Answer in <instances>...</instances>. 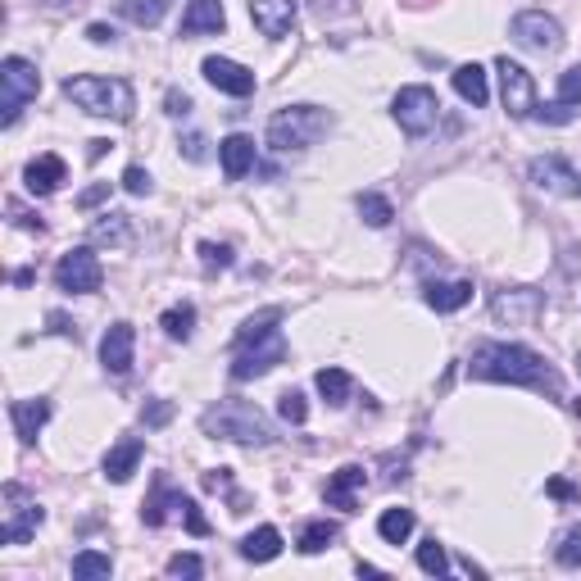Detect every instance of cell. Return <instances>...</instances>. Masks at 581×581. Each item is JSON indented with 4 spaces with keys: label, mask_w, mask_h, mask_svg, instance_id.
I'll list each match as a JSON object with an SVG mask.
<instances>
[{
    "label": "cell",
    "mask_w": 581,
    "mask_h": 581,
    "mask_svg": "<svg viewBox=\"0 0 581 581\" xmlns=\"http://www.w3.org/2000/svg\"><path fill=\"white\" fill-rule=\"evenodd\" d=\"M468 377H482V382H509V386H536V391H550L554 400H563L559 373H554L536 350H527V345L482 341L473 350V359H468Z\"/></svg>",
    "instance_id": "cell-1"
},
{
    "label": "cell",
    "mask_w": 581,
    "mask_h": 581,
    "mask_svg": "<svg viewBox=\"0 0 581 581\" xmlns=\"http://www.w3.org/2000/svg\"><path fill=\"white\" fill-rule=\"evenodd\" d=\"M282 314L264 309V314L246 318V327L237 332V355H232V377L237 382H255V377L273 373L286 359V336H282Z\"/></svg>",
    "instance_id": "cell-2"
},
{
    "label": "cell",
    "mask_w": 581,
    "mask_h": 581,
    "mask_svg": "<svg viewBox=\"0 0 581 581\" xmlns=\"http://www.w3.org/2000/svg\"><path fill=\"white\" fill-rule=\"evenodd\" d=\"M64 96L78 109L96 114V119H114V123H128L132 109H137L128 78H91V73H78V78L64 82Z\"/></svg>",
    "instance_id": "cell-3"
},
{
    "label": "cell",
    "mask_w": 581,
    "mask_h": 581,
    "mask_svg": "<svg viewBox=\"0 0 581 581\" xmlns=\"http://www.w3.org/2000/svg\"><path fill=\"white\" fill-rule=\"evenodd\" d=\"M332 132V114L318 105H291V109H277L273 119H268V146L277 155H300L309 150L318 137Z\"/></svg>",
    "instance_id": "cell-4"
},
{
    "label": "cell",
    "mask_w": 581,
    "mask_h": 581,
    "mask_svg": "<svg viewBox=\"0 0 581 581\" xmlns=\"http://www.w3.org/2000/svg\"><path fill=\"white\" fill-rule=\"evenodd\" d=\"M200 427H205V436H214V441L273 445V427H268V418L246 400H223V404H214V409H205Z\"/></svg>",
    "instance_id": "cell-5"
},
{
    "label": "cell",
    "mask_w": 581,
    "mask_h": 581,
    "mask_svg": "<svg viewBox=\"0 0 581 581\" xmlns=\"http://www.w3.org/2000/svg\"><path fill=\"white\" fill-rule=\"evenodd\" d=\"M41 91V73L37 64H28L23 55H10V60L0 64V123L5 128H14L23 114V105L28 100H37Z\"/></svg>",
    "instance_id": "cell-6"
},
{
    "label": "cell",
    "mask_w": 581,
    "mask_h": 581,
    "mask_svg": "<svg viewBox=\"0 0 581 581\" xmlns=\"http://www.w3.org/2000/svg\"><path fill=\"white\" fill-rule=\"evenodd\" d=\"M391 114H395V123H400V132L427 137V132L436 128V119H441V100H436L432 87H400L391 100Z\"/></svg>",
    "instance_id": "cell-7"
},
{
    "label": "cell",
    "mask_w": 581,
    "mask_h": 581,
    "mask_svg": "<svg viewBox=\"0 0 581 581\" xmlns=\"http://www.w3.org/2000/svg\"><path fill=\"white\" fill-rule=\"evenodd\" d=\"M100 282H105V268H100V259L91 255L87 246L69 250V255L55 264V286L69 291V296H91V291H100Z\"/></svg>",
    "instance_id": "cell-8"
},
{
    "label": "cell",
    "mask_w": 581,
    "mask_h": 581,
    "mask_svg": "<svg viewBox=\"0 0 581 581\" xmlns=\"http://www.w3.org/2000/svg\"><path fill=\"white\" fill-rule=\"evenodd\" d=\"M5 504H10V509H5V527H0V541H5V545H23V541H28V536L41 527L46 509H41L37 500H28V491H23L19 482L5 486Z\"/></svg>",
    "instance_id": "cell-9"
},
{
    "label": "cell",
    "mask_w": 581,
    "mask_h": 581,
    "mask_svg": "<svg viewBox=\"0 0 581 581\" xmlns=\"http://www.w3.org/2000/svg\"><path fill=\"white\" fill-rule=\"evenodd\" d=\"M495 73H500V100H504V109H509L513 119H532V109H536V82H532V73L522 69V64H513L509 55H504V60H495Z\"/></svg>",
    "instance_id": "cell-10"
},
{
    "label": "cell",
    "mask_w": 581,
    "mask_h": 581,
    "mask_svg": "<svg viewBox=\"0 0 581 581\" xmlns=\"http://www.w3.org/2000/svg\"><path fill=\"white\" fill-rule=\"evenodd\" d=\"M509 32L522 50H536V55H554V50L563 46V28L541 10H522Z\"/></svg>",
    "instance_id": "cell-11"
},
{
    "label": "cell",
    "mask_w": 581,
    "mask_h": 581,
    "mask_svg": "<svg viewBox=\"0 0 581 581\" xmlns=\"http://www.w3.org/2000/svg\"><path fill=\"white\" fill-rule=\"evenodd\" d=\"M527 178H532V187L550 191V196H581V173L563 155L532 159V164H527Z\"/></svg>",
    "instance_id": "cell-12"
},
{
    "label": "cell",
    "mask_w": 581,
    "mask_h": 581,
    "mask_svg": "<svg viewBox=\"0 0 581 581\" xmlns=\"http://www.w3.org/2000/svg\"><path fill=\"white\" fill-rule=\"evenodd\" d=\"M132 355H137V332H132V323H114L100 336V364H105V373L128 377Z\"/></svg>",
    "instance_id": "cell-13"
},
{
    "label": "cell",
    "mask_w": 581,
    "mask_h": 581,
    "mask_svg": "<svg viewBox=\"0 0 581 581\" xmlns=\"http://www.w3.org/2000/svg\"><path fill=\"white\" fill-rule=\"evenodd\" d=\"M205 82L214 91H223V96H250L255 91V73L246 69V64H237V60H218V55H209L205 60Z\"/></svg>",
    "instance_id": "cell-14"
},
{
    "label": "cell",
    "mask_w": 581,
    "mask_h": 581,
    "mask_svg": "<svg viewBox=\"0 0 581 581\" xmlns=\"http://www.w3.org/2000/svg\"><path fill=\"white\" fill-rule=\"evenodd\" d=\"M250 19L264 37H286L296 28V0H250Z\"/></svg>",
    "instance_id": "cell-15"
},
{
    "label": "cell",
    "mask_w": 581,
    "mask_h": 581,
    "mask_svg": "<svg viewBox=\"0 0 581 581\" xmlns=\"http://www.w3.org/2000/svg\"><path fill=\"white\" fill-rule=\"evenodd\" d=\"M364 482H368V473L359 468V463L336 468L332 482H327V504H332V509H341V513H355V495H359V486H364Z\"/></svg>",
    "instance_id": "cell-16"
},
{
    "label": "cell",
    "mask_w": 581,
    "mask_h": 581,
    "mask_svg": "<svg viewBox=\"0 0 581 581\" xmlns=\"http://www.w3.org/2000/svg\"><path fill=\"white\" fill-rule=\"evenodd\" d=\"M64 173H69V168H64L60 155H37L28 168H23V182H28L32 196H50V191H60Z\"/></svg>",
    "instance_id": "cell-17"
},
{
    "label": "cell",
    "mask_w": 581,
    "mask_h": 581,
    "mask_svg": "<svg viewBox=\"0 0 581 581\" xmlns=\"http://www.w3.org/2000/svg\"><path fill=\"white\" fill-rule=\"evenodd\" d=\"M227 14L223 0H191L187 14H182V37H205V32H223Z\"/></svg>",
    "instance_id": "cell-18"
},
{
    "label": "cell",
    "mask_w": 581,
    "mask_h": 581,
    "mask_svg": "<svg viewBox=\"0 0 581 581\" xmlns=\"http://www.w3.org/2000/svg\"><path fill=\"white\" fill-rule=\"evenodd\" d=\"M218 159H223L227 182H241L250 168H255V141H250L246 132H237V137H227L223 146H218Z\"/></svg>",
    "instance_id": "cell-19"
},
{
    "label": "cell",
    "mask_w": 581,
    "mask_h": 581,
    "mask_svg": "<svg viewBox=\"0 0 581 581\" xmlns=\"http://www.w3.org/2000/svg\"><path fill=\"white\" fill-rule=\"evenodd\" d=\"M10 418H14V432H19V441L23 445H32L37 441V432L46 427V418H50V400H14L10 404Z\"/></svg>",
    "instance_id": "cell-20"
},
{
    "label": "cell",
    "mask_w": 581,
    "mask_h": 581,
    "mask_svg": "<svg viewBox=\"0 0 581 581\" xmlns=\"http://www.w3.org/2000/svg\"><path fill=\"white\" fill-rule=\"evenodd\" d=\"M423 300H427V309H436V314H454V309H463L468 300H473V282H427Z\"/></svg>",
    "instance_id": "cell-21"
},
{
    "label": "cell",
    "mask_w": 581,
    "mask_h": 581,
    "mask_svg": "<svg viewBox=\"0 0 581 581\" xmlns=\"http://www.w3.org/2000/svg\"><path fill=\"white\" fill-rule=\"evenodd\" d=\"M454 91H459L473 109H482L486 100H491V82H486L482 64H459V69H454Z\"/></svg>",
    "instance_id": "cell-22"
},
{
    "label": "cell",
    "mask_w": 581,
    "mask_h": 581,
    "mask_svg": "<svg viewBox=\"0 0 581 581\" xmlns=\"http://www.w3.org/2000/svg\"><path fill=\"white\" fill-rule=\"evenodd\" d=\"M137 463H141V441H137V436H128V441H119L114 450L105 454V477H109V482H128V477L137 473Z\"/></svg>",
    "instance_id": "cell-23"
},
{
    "label": "cell",
    "mask_w": 581,
    "mask_h": 581,
    "mask_svg": "<svg viewBox=\"0 0 581 581\" xmlns=\"http://www.w3.org/2000/svg\"><path fill=\"white\" fill-rule=\"evenodd\" d=\"M277 554H282V532L277 527H259V532H250L241 541V559L250 563H273Z\"/></svg>",
    "instance_id": "cell-24"
},
{
    "label": "cell",
    "mask_w": 581,
    "mask_h": 581,
    "mask_svg": "<svg viewBox=\"0 0 581 581\" xmlns=\"http://www.w3.org/2000/svg\"><path fill=\"white\" fill-rule=\"evenodd\" d=\"M541 309L536 291H509V296H495V318H509V323H532V314Z\"/></svg>",
    "instance_id": "cell-25"
},
{
    "label": "cell",
    "mask_w": 581,
    "mask_h": 581,
    "mask_svg": "<svg viewBox=\"0 0 581 581\" xmlns=\"http://www.w3.org/2000/svg\"><path fill=\"white\" fill-rule=\"evenodd\" d=\"M182 500L187 495L182 491H168V486H155V495L146 500V509H141V518H146V527H164L168 513H178L182 518Z\"/></svg>",
    "instance_id": "cell-26"
},
{
    "label": "cell",
    "mask_w": 581,
    "mask_h": 581,
    "mask_svg": "<svg viewBox=\"0 0 581 581\" xmlns=\"http://www.w3.org/2000/svg\"><path fill=\"white\" fill-rule=\"evenodd\" d=\"M377 536H382L386 545H404L414 536V509H386L382 518H377Z\"/></svg>",
    "instance_id": "cell-27"
},
{
    "label": "cell",
    "mask_w": 581,
    "mask_h": 581,
    "mask_svg": "<svg viewBox=\"0 0 581 581\" xmlns=\"http://www.w3.org/2000/svg\"><path fill=\"white\" fill-rule=\"evenodd\" d=\"M314 386H318V395H323L327 404H345V400H350V373H345V368H318Z\"/></svg>",
    "instance_id": "cell-28"
},
{
    "label": "cell",
    "mask_w": 581,
    "mask_h": 581,
    "mask_svg": "<svg viewBox=\"0 0 581 581\" xmlns=\"http://www.w3.org/2000/svg\"><path fill=\"white\" fill-rule=\"evenodd\" d=\"M336 536H341V527H336V522H327V518L323 522H309L305 532H300V554H323Z\"/></svg>",
    "instance_id": "cell-29"
},
{
    "label": "cell",
    "mask_w": 581,
    "mask_h": 581,
    "mask_svg": "<svg viewBox=\"0 0 581 581\" xmlns=\"http://www.w3.org/2000/svg\"><path fill=\"white\" fill-rule=\"evenodd\" d=\"M114 572V559L100 550H82L78 559H73V577L78 581H96V577H109Z\"/></svg>",
    "instance_id": "cell-30"
},
{
    "label": "cell",
    "mask_w": 581,
    "mask_h": 581,
    "mask_svg": "<svg viewBox=\"0 0 581 581\" xmlns=\"http://www.w3.org/2000/svg\"><path fill=\"white\" fill-rule=\"evenodd\" d=\"M91 241L123 246V241H128V214H100L96 223H91Z\"/></svg>",
    "instance_id": "cell-31"
},
{
    "label": "cell",
    "mask_w": 581,
    "mask_h": 581,
    "mask_svg": "<svg viewBox=\"0 0 581 581\" xmlns=\"http://www.w3.org/2000/svg\"><path fill=\"white\" fill-rule=\"evenodd\" d=\"M159 327H164L173 341H187V336L196 332V309H191V305H173L164 318H159Z\"/></svg>",
    "instance_id": "cell-32"
},
{
    "label": "cell",
    "mask_w": 581,
    "mask_h": 581,
    "mask_svg": "<svg viewBox=\"0 0 581 581\" xmlns=\"http://www.w3.org/2000/svg\"><path fill=\"white\" fill-rule=\"evenodd\" d=\"M359 214H364L368 227H386L395 218V209H391V200H386V196H377V191H364V196H359Z\"/></svg>",
    "instance_id": "cell-33"
},
{
    "label": "cell",
    "mask_w": 581,
    "mask_h": 581,
    "mask_svg": "<svg viewBox=\"0 0 581 581\" xmlns=\"http://www.w3.org/2000/svg\"><path fill=\"white\" fill-rule=\"evenodd\" d=\"M164 14H168V0H128V19L137 28H155Z\"/></svg>",
    "instance_id": "cell-34"
},
{
    "label": "cell",
    "mask_w": 581,
    "mask_h": 581,
    "mask_svg": "<svg viewBox=\"0 0 581 581\" xmlns=\"http://www.w3.org/2000/svg\"><path fill=\"white\" fill-rule=\"evenodd\" d=\"M418 568H423L427 577H441V572H450V559H445V545L436 541V536H432V541H423V545H418Z\"/></svg>",
    "instance_id": "cell-35"
},
{
    "label": "cell",
    "mask_w": 581,
    "mask_h": 581,
    "mask_svg": "<svg viewBox=\"0 0 581 581\" xmlns=\"http://www.w3.org/2000/svg\"><path fill=\"white\" fill-rule=\"evenodd\" d=\"M554 554H559L563 568H581V522L563 532V541H559V550H554Z\"/></svg>",
    "instance_id": "cell-36"
},
{
    "label": "cell",
    "mask_w": 581,
    "mask_h": 581,
    "mask_svg": "<svg viewBox=\"0 0 581 581\" xmlns=\"http://www.w3.org/2000/svg\"><path fill=\"white\" fill-rule=\"evenodd\" d=\"M532 119H536V123H554V128H563V123L577 119V105H563V100H559V105H536V109H532Z\"/></svg>",
    "instance_id": "cell-37"
},
{
    "label": "cell",
    "mask_w": 581,
    "mask_h": 581,
    "mask_svg": "<svg viewBox=\"0 0 581 581\" xmlns=\"http://www.w3.org/2000/svg\"><path fill=\"white\" fill-rule=\"evenodd\" d=\"M277 414H282L286 418V423H305V418H309V404H305V395H300V391H286L282 395V400H277Z\"/></svg>",
    "instance_id": "cell-38"
},
{
    "label": "cell",
    "mask_w": 581,
    "mask_h": 581,
    "mask_svg": "<svg viewBox=\"0 0 581 581\" xmlns=\"http://www.w3.org/2000/svg\"><path fill=\"white\" fill-rule=\"evenodd\" d=\"M559 100L563 105H581V64L559 73Z\"/></svg>",
    "instance_id": "cell-39"
},
{
    "label": "cell",
    "mask_w": 581,
    "mask_h": 581,
    "mask_svg": "<svg viewBox=\"0 0 581 581\" xmlns=\"http://www.w3.org/2000/svg\"><path fill=\"white\" fill-rule=\"evenodd\" d=\"M200 572H205V563L196 554H173L168 559V577H200Z\"/></svg>",
    "instance_id": "cell-40"
},
{
    "label": "cell",
    "mask_w": 581,
    "mask_h": 581,
    "mask_svg": "<svg viewBox=\"0 0 581 581\" xmlns=\"http://www.w3.org/2000/svg\"><path fill=\"white\" fill-rule=\"evenodd\" d=\"M182 522H187V532H191V536H209V522L200 518V504L191 500V495L182 500Z\"/></svg>",
    "instance_id": "cell-41"
},
{
    "label": "cell",
    "mask_w": 581,
    "mask_h": 581,
    "mask_svg": "<svg viewBox=\"0 0 581 581\" xmlns=\"http://www.w3.org/2000/svg\"><path fill=\"white\" fill-rule=\"evenodd\" d=\"M123 187H128L132 196H150V191H155V182H150V173H146V168H137V164H132L128 173H123Z\"/></svg>",
    "instance_id": "cell-42"
},
{
    "label": "cell",
    "mask_w": 581,
    "mask_h": 581,
    "mask_svg": "<svg viewBox=\"0 0 581 581\" xmlns=\"http://www.w3.org/2000/svg\"><path fill=\"white\" fill-rule=\"evenodd\" d=\"M200 259H205V268H227L232 264V246H214V241H205V246H200Z\"/></svg>",
    "instance_id": "cell-43"
},
{
    "label": "cell",
    "mask_w": 581,
    "mask_h": 581,
    "mask_svg": "<svg viewBox=\"0 0 581 581\" xmlns=\"http://www.w3.org/2000/svg\"><path fill=\"white\" fill-rule=\"evenodd\" d=\"M182 150H187V159H209V141L200 137V132H187V137H182Z\"/></svg>",
    "instance_id": "cell-44"
},
{
    "label": "cell",
    "mask_w": 581,
    "mask_h": 581,
    "mask_svg": "<svg viewBox=\"0 0 581 581\" xmlns=\"http://www.w3.org/2000/svg\"><path fill=\"white\" fill-rule=\"evenodd\" d=\"M164 105H168V114H173V119H187V114H191V96H187V91H168Z\"/></svg>",
    "instance_id": "cell-45"
},
{
    "label": "cell",
    "mask_w": 581,
    "mask_h": 581,
    "mask_svg": "<svg viewBox=\"0 0 581 581\" xmlns=\"http://www.w3.org/2000/svg\"><path fill=\"white\" fill-rule=\"evenodd\" d=\"M141 418H146L150 427H164L168 418H173V404H168V400H155V404H150V409H146V414H141Z\"/></svg>",
    "instance_id": "cell-46"
},
{
    "label": "cell",
    "mask_w": 581,
    "mask_h": 581,
    "mask_svg": "<svg viewBox=\"0 0 581 581\" xmlns=\"http://www.w3.org/2000/svg\"><path fill=\"white\" fill-rule=\"evenodd\" d=\"M105 196H109V182H96L91 191H82V196H78V209H91L96 200H105Z\"/></svg>",
    "instance_id": "cell-47"
},
{
    "label": "cell",
    "mask_w": 581,
    "mask_h": 581,
    "mask_svg": "<svg viewBox=\"0 0 581 581\" xmlns=\"http://www.w3.org/2000/svg\"><path fill=\"white\" fill-rule=\"evenodd\" d=\"M545 491H550L554 500H577V486H572V482H563V477H554V482L545 486Z\"/></svg>",
    "instance_id": "cell-48"
},
{
    "label": "cell",
    "mask_w": 581,
    "mask_h": 581,
    "mask_svg": "<svg viewBox=\"0 0 581 581\" xmlns=\"http://www.w3.org/2000/svg\"><path fill=\"white\" fill-rule=\"evenodd\" d=\"M87 37H91V41H96V46H109V41L119 37V32L109 28V23H91V28H87Z\"/></svg>",
    "instance_id": "cell-49"
},
{
    "label": "cell",
    "mask_w": 581,
    "mask_h": 581,
    "mask_svg": "<svg viewBox=\"0 0 581 581\" xmlns=\"http://www.w3.org/2000/svg\"><path fill=\"white\" fill-rule=\"evenodd\" d=\"M205 486H209V491H227V486H232V473H227V468H218V473H205Z\"/></svg>",
    "instance_id": "cell-50"
},
{
    "label": "cell",
    "mask_w": 581,
    "mask_h": 581,
    "mask_svg": "<svg viewBox=\"0 0 581 581\" xmlns=\"http://www.w3.org/2000/svg\"><path fill=\"white\" fill-rule=\"evenodd\" d=\"M318 5H332V0H318Z\"/></svg>",
    "instance_id": "cell-51"
}]
</instances>
